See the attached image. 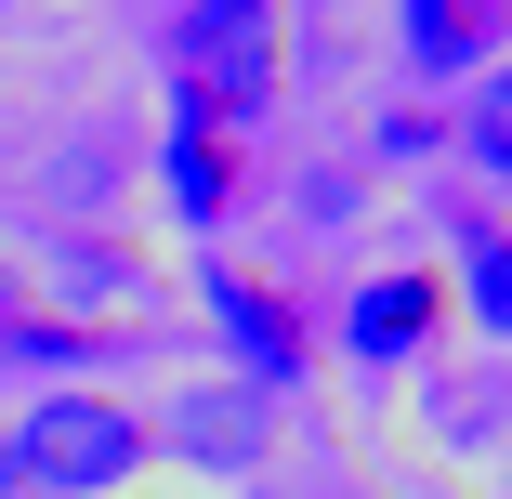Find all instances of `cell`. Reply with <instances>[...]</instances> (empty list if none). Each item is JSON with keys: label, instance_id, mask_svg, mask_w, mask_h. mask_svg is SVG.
I'll return each mask as SVG.
<instances>
[{"label": "cell", "instance_id": "obj_4", "mask_svg": "<svg viewBox=\"0 0 512 499\" xmlns=\"http://www.w3.org/2000/svg\"><path fill=\"white\" fill-rule=\"evenodd\" d=\"M211 316L237 329V355H250V381H302V368H316V342H302V316L276 303L263 276H224V263H211Z\"/></svg>", "mask_w": 512, "mask_h": 499}, {"label": "cell", "instance_id": "obj_3", "mask_svg": "<svg viewBox=\"0 0 512 499\" xmlns=\"http://www.w3.org/2000/svg\"><path fill=\"white\" fill-rule=\"evenodd\" d=\"M434 329H447V289H434V276H368V289H355V316H342L355 368H407Z\"/></svg>", "mask_w": 512, "mask_h": 499}, {"label": "cell", "instance_id": "obj_1", "mask_svg": "<svg viewBox=\"0 0 512 499\" xmlns=\"http://www.w3.org/2000/svg\"><path fill=\"white\" fill-rule=\"evenodd\" d=\"M132 460H145V434H132V408H106V394H40V408L14 421L27 499H92V486H119Z\"/></svg>", "mask_w": 512, "mask_h": 499}, {"label": "cell", "instance_id": "obj_10", "mask_svg": "<svg viewBox=\"0 0 512 499\" xmlns=\"http://www.w3.org/2000/svg\"><path fill=\"white\" fill-rule=\"evenodd\" d=\"M0 499H27V473H14V421H0Z\"/></svg>", "mask_w": 512, "mask_h": 499}, {"label": "cell", "instance_id": "obj_9", "mask_svg": "<svg viewBox=\"0 0 512 499\" xmlns=\"http://www.w3.org/2000/svg\"><path fill=\"white\" fill-rule=\"evenodd\" d=\"M473 316H486V329H512V250H499V237L473 250Z\"/></svg>", "mask_w": 512, "mask_h": 499}, {"label": "cell", "instance_id": "obj_6", "mask_svg": "<svg viewBox=\"0 0 512 499\" xmlns=\"http://www.w3.org/2000/svg\"><path fill=\"white\" fill-rule=\"evenodd\" d=\"M171 197H184V224H224V197H237V158L211 145V106L184 92V132H171Z\"/></svg>", "mask_w": 512, "mask_h": 499}, {"label": "cell", "instance_id": "obj_5", "mask_svg": "<svg viewBox=\"0 0 512 499\" xmlns=\"http://www.w3.org/2000/svg\"><path fill=\"white\" fill-rule=\"evenodd\" d=\"M512 40V0H407V66L421 79H460Z\"/></svg>", "mask_w": 512, "mask_h": 499}, {"label": "cell", "instance_id": "obj_2", "mask_svg": "<svg viewBox=\"0 0 512 499\" xmlns=\"http://www.w3.org/2000/svg\"><path fill=\"white\" fill-rule=\"evenodd\" d=\"M184 92L211 119L276 106V0H184Z\"/></svg>", "mask_w": 512, "mask_h": 499}, {"label": "cell", "instance_id": "obj_7", "mask_svg": "<svg viewBox=\"0 0 512 499\" xmlns=\"http://www.w3.org/2000/svg\"><path fill=\"white\" fill-rule=\"evenodd\" d=\"M184 447L211 460V473H250V460H263V394H224V381L184 394Z\"/></svg>", "mask_w": 512, "mask_h": 499}, {"label": "cell", "instance_id": "obj_8", "mask_svg": "<svg viewBox=\"0 0 512 499\" xmlns=\"http://www.w3.org/2000/svg\"><path fill=\"white\" fill-rule=\"evenodd\" d=\"M473 158H486V171H512V66L486 79V106H473Z\"/></svg>", "mask_w": 512, "mask_h": 499}]
</instances>
